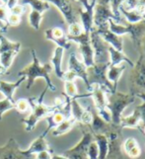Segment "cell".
Returning <instances> with one entry per match:
<instances>
[{"label":"cell","mask_w":145,"mask_h":159,"mask_svg":"<svg viewBox=\"0 0 145 159\" xmlns=\"http://www.w3.org/2000/svg\"><path fill=\"white\" fill-rule=\"evenodd\" d=\"M122 2H124V0H110V5H111V11H113V13L115 14V16L120 22H122V18L120 16L119 9H120V6L122 4Z\"/></svg>","instance_id":"37"},{"label":"cell","mask_w":145,"mask_h":159,"mask_svg":"<svg viewBox=\"0 0 145 159\" xmlns=\"http://www.w3.org/2000/svg\"><path fill=\"white\" fill-rule=\"evenodd\" d=\"M70 42H74L79 46L80 53L82 56L83 63L86 67H90L94 64V52L91 46L90 41V33L83 32L81 35L77 37H69L67 36Z\"/></svg>","instance_id":"11"},{"label":"cell","mask_w":145,"mask_h":159,"mask_svg":"<svg viewBox=\"0 0 145 159\" xmlns=\"http://www.w3.org/2000/svg\"><path fill=\"white\" fill-rule=\"evenodd\" d=\"M142 134H145V127H144V128H143V129H142Z\"/></svg>","instance_id":"51"},{"label":"cell","mask_w":145,"mask_h":159,"mask_svg":"<svg viewBox=\"0 0 145 159\" xmlns=\"http://www.w3.org/2000/svg\"><path fill=\"white\" fill-rule=\"evenodd\" d=\"M109 53H110V65H120L121 62H126L128 65L133 67L134 62L130 58H128L124 53V52H120L114 48L113 47H109Z\"/></svg>","instance_id":"24"},{"label":"cell","mask_w":145,"mask_h":159,"mask_svg":"<svg viewBox=\"0 0 145 159\" xmlns=\"http://www.w3.org/2000/svg\"><path fill=\"white\" fill-rule=\"evenodd\" d=\"M53 154L52 149L43 150L37 153L35 155V159H52V155Z\"/></svg>","instance_id":"40"},{"label":"cell","mask_w":145,"mask_h":159,"mask_svg":"<svg viewBox=\"0 0 145 159\" xmlns=\"http://www.w3.org/2000/svg\"><path fill=\"white\" fill-rule=\"evenodd\" d=\"M44 37L47 40L55 43L57 47L62 48L63 50H69L71 47V42L68 40L67 35L61 27H53L46 30Z\"/></svg>","instance_id":"14"},{"label":"cell","mask_w":145,"mask_h":159,"mask_svg":"<svg viewBox=\"0 0 145 159\" xmlns=\"http://www.w3.org/2000/svg\"><path fill=\"white\" fill-rule=\"evenodd\" d=\"M90 41L94 52V63H109L110 45L102 39V37L98 34L95 27H93L90 32Z\"/></svg>","instance_id":"9"},{"label":"cell","mask_w":145,"mask_h":159,"mask_svg":"<svg viewBox=\"0 0 145 159\" xmlns=\"http://www.w3.org/2000/svg\"><path fill=\"white\" fill-rule=\"evenodd\" d=\"M47 91H48V89L44 88L43 92L42 93V95L38 99L37 104H34V105H33V109H32L31 113L29 114V116L22 120L25 125L26 131H32L33 129H35L38 123L40 122L41 120L46 119L52 113H53L55 110H57V107L53 105L48 106L46 104H43V98L44 94L47 93Z\"/></svg>","instance_id":"4"},{"label":"cell","mask_w":145,"mask_h":159,"mask_svg":"<svg viewBox=\"0 0 145 159\" xmlns=\"http://www.w3.org/2000/svg\"><path fill=\"white\" fill-rule=\"evenodd\" d=\"M8 15H9V9L6 7V5L0 4V21L7 24Z\"/></svg>","instance_id":"39"},{"label":"cell","mask_w":145,"mask_h":159,"mask_svg":"<svg viewBox=\"0 0 145 159\" xmlns=\"http://www.w3.org/2000/svg\"><path fill=\"white\" fill-rule=\"evenodd\" d=\"M21 50V43L11 42L4 35H0V52L7 51H19Z\"/></svg>","instance_id":"29"},{"label":"cell","mask_w":145,"mask_h":159,"mask_svg":"<svg viewBox=\"0 0 145 159\" xmlns=\"http://www.w3.org/2000/svg\"><path fill=\"white\" fill-rule=\"evenodd\" d=\"M119 11H120V13H121L125 16L127 23L135 24V23H138V22L145 20V14L138 12L137 10H126L122 5H120Z\"/></svg>","instance_id":"27"},{"label":"cell","mask_w":145,"mask_h":159,"mask_svg":"<svg viewBox=\"0 0 145 159\" xmlns=\"http://www.w3.org/2000/svg\"><path fill=\"white\" fill-rule=\"evenodd\" d=\"M67 70L71 71V72L76 76V78H81L83 81H84L88 91L91 90V86L89 85L88 77H87V67L84 65V63L78 59L75 52L70 53Z\"/></svg>","instance_id":"15"},{"label":"cell","mask_w":145,"mask_h":159,"mask_svg":"<svg viewBox=\"0 0 145 159\" xmlns=\"http://www.w3.org/2000/svg\"><path fill=\"white\" fill-rule=\"evenodd\" d=\"M138 12L145 14V0H136V6L135 9Z\"/></svg>","instance_id":"43"},{"label":"cell","mask_w":145,"mask_h":159,"mask_svg":"<svg viewBox=\"0 0 145 159\" xmlns=\"http://www.w3.org/2000/svg\"><path fill=\"white\" fill-rule=\"evenodd\" d=\"M122 148L125 154L132 159H136L140 156L141 149L137 140L134 138H128L122 142Z\"/></svg>","instance_id":"22"},{"label":"cell","mask_w":145,"mask_h":159,"mask_svg":"<svg viewBox=\"0 0 145 159\" xmlns=\"http://www.w3.org/2000/svg\"><path fill=\"white\" fill-rule=\"evenodd\" d=\"M66 119L68 118H66V116L62 112H60L59 110H55L53 113H52L49 116L46 118V120L48 122V127L46 130H44V133L48 134L49 130H52L55 127H57L59 124H61Z\"/></svg>","instance_id":"25"},{"label":"cell","mask_w":145,"mask_h":159,"mask_svg":"<svg viewBox=\"0 0 145 159\" xmlns=\"http://www.w3.org/2000/svg\"><path fill=\"white\" fill-rule=\"evenodd\" d=\"M48 3L53 4L57 7L63 19L68 25L80 22L79 11L83 8L82 5L76 0H43Z\"/></svg>","instance_id":"5"},{"label":"cell","mask_w":145,"mask_h":159,"mask_svg":"<svg viewBox=\"0 0 145 159\" xmlns=\"http://www.w3.org/2000/svg\"><path fill=\"white\" fill-rule=\"evenodd\" d=\"M46 136H47V134L43 131L41 135H39L38 138L30 144L29 148L26 149L27 152L29 153L30 155L34 156L37 154V153L41 152V151L51 149V147H49V145L48 144V142L46 140Z\"/></svg>","instance_id":"21"},{"label":"cell","mask_w":145,"mask_h":159,"mask_svg":"<svg viewBox=\"0 0 145 159\" xmlns=\"http://www.w3.org/2000/svg\"><path fill=\"white\" fill-rule=\"evenodd\" d=\"M64 95L69 97L70 99L78 98V91L74 81H64Z\"/></svg>","instance_id":"33"},{"label":"cell","mask_w":145,"mask_h":159,"mask_svg":"<svg viewBox=\"0 0 145 159\" xmlns=\"http://www.w3.org/2000/svg\"><path fill=\"white\" fill-rule=\"evenodd\" d=\"M87 156H88V159H98L99 158V148H98V145L95 140H92L91 143L88 146Z\"/></svg>","instance_id":"36"},{"label":"cell","mask_w":145,"mask_h":159,"mask_svg":"<svg viewBox=\"0 0 145 159\" xmlns=\"http://www.w3.org/2000/svg\"><path fill=\"white\" fill-rule=\"evenodd\" d=\"M8 25L6 24V23H4V22H2V21H0V31L1 32H3V33H5L7 31V29H8Z\"/></svg>","instance_id":"46"},{"label":"cell","mask_w":145,"mask_h":159,"mask_svg":"<svg viewBox=\"0 0 145 159\" xmlns=\"http://www.w3.org/2000/svg\"><path fill=\"white\" fill-rule=\"evenodd\" d=\"M94 140L96 141L99 148V158L98 159H105L108 154V138L106 134H93Z\"/></svg>","instance_id":"28"},{"label":"cell","mask_w":145,"mask_h":159,"mask_svg":"<svg viewBox=\"0 0 145 159\" xmlns=\"http://www.w3.org/2000/svg\"><path fill=\"white\" fill-rule=\"evenodd\" d=\"M42 19H43V13L39 12V11L32 10L29 14V23L32 28H34L37 31L40 29V27H41Z\"/></svg>","instance_id":"32"},{"label":"cell","mask_w":145,"mask_h":159,"mask_svg":"<svg viewBox=\"0 0 145 159\" xmlns=\"http://www.w3.org/2000/svg\"><path fill=\"white\" fill-rule=\"evenodd\" d=\"M33 103L32 99H18L17 101H15V110H17V112L20 114H30L32 109H33Z\"/></svg>","instance_id":"30"},{"label":"cell","mask_w":145,"mask_h":159,"mask_svg":"<svg viewBox=\"0 0 145 159\" xmlns=\"http://www.w3.org/2000/svg\"><path fill=\"white\" fill-rule=\"evenodd\" d=\"M83 32H84V30H83V27L80 22L68 25L67 36H69V37H77V36L81 35Z\"/></svg>","instance_id":"35"},{"label":"cell","mask_w":145,"mask_h":159,"mask_svg":"<svg viewBox=\"0 0 145 159\" xmlns=\"http://www.w3.org/2000/svg\"><path fill=\"white\" fill-rule=\"evenodd\" d=\"M122 129L120 125H113L111 130L106 134L108 138V154L105 159H124L122 153Z\"/></svg>","instance_id":"8"},{"label":"cell","mask_w":145,"mask_h":159,"mask_svg":"<svg viewBox=\"0 0 145 159\" xmlns=\"http://www.w3.org/2000/svg\"><path fill=\"white\" fill-rule=\"evenodd\" d=\"M87 107L90 109V111L92 113V123L90 127L88 128L89 130L91 131L92 134H107L111 130V127H113V124L107 123L99 116V114L97 113L93 103L88 104Z\"/></svg>","instance_id":"13"},{"label":"cell","mask_w":145,"mask_h":159,"mask_svg":"<svg viewBox=\"0 0 145 159\" xmlns=\"http://www.w3.org/2000/svg\"><path fill=\"white\" fill-rule=\"evenodd\" d=\"M25 79L26 78L24 77V76H21V77L19 78V80L16 81V82H6V81L0 79V93H1L6 99L15 103V100L13 98L14 93L20 87L22 82L25 81Z\"/></svg>","instance_id":"18"},{"label":"cell","mask_w":145,"mask_h":159,"mask_svg":"<svg viewBox=\"0 0 145 159\" xmlns=\"http://www.w3.org/2000/svg\"><path fill=\"white\" fill-rule=\"evenodd\" d=\"M23 4H28L32 7V10H36L39 12L43 13L49 9V3L43 1V0H22Z\"/></svg>","instance_id":"31"},{"label":"cell","mask_w":145,"mask_h":159,"mask_svg":"<svg viewBox=\"0 0 145 159\" xmlns=\"http://www.w3.org/2000/svg\"><path fill=\"white\" fill-rule=\"evenodd\" d=\"M120 127L121 129H134L141 131V122H140V113L137 109H134V111L129 116H121Z\"/></svg>","instance_id":"19"},{"label":"cell","mask_w":145,"mask_h":159,"mask_svg":"<svg viewBox=\"0 0 145 159\" xmlns=\"http://www.w3.org/2000/svg\"><path fill=\"white\" fill-rule=\"evenodd\" d=\"M109 24V30L111 31L114 34L118 36H124V35H129L131 38L133 46L137 50L141 39L145 36V20L138 22L135 24L126 23L125 25H121L116 23L114 20L110 19L108 21Z\"/></svg>","instance_id":"3"},{"label":"cell","mask_w":145,"mask_h":159,"mask_svg":"<svg viewBox=\"0 0 145 159\" xmlns=\"http://www.w3.org/2000/svg\"><path fill=\"white\" fill-rule=\"evenodd\" d=\"M17 1H18V0H8V2H7V4H6V7H7L8 9H11L12 7H14L15 5H17V4H18Z\"/></svg>","instance_id":"45"},{"label":"cell","mask_w":145,"mask_h":159,"mask_svg":"<svg viewBox=\"0 0 145 159\" xmlns=\"http://www.w3.org/2000/svg\"><path fill=\"white\" fill-rule=\"evenodd\" d=\"M31 54H32L33 61L28 65V66H26L21 71H19V73H18L20 77L21 76H24V77L27 79L26 88L30 89L37 78H43L46 80V83H47L46 89L51 90L52 92L57 91V87H55V85L52 83L51 76H49V73H51L52 70V64L51 63L41 64L40 60L38 58L37 52L34 48L31 50Z\"/></svg>","instance_id":"1"},{"label":"cell","mask_w":145,"mask_h":159,"mask_svg":"<svg viewBox=\"0 0 145 159\" xmlns=\"http://www.w3.org/2000/svg\"><path fill=\"white\" fill-rule=\"evenodd\" d=\"M126 69V65H109L107 69V78L113 84L115 90L118 88V82L121 77L122 73Z\"/></svg>","instance_id":"23"},{"label":"cell","mask_w":145,"mask_h":159,"mask_svg":"<svg viewBox=\"0 0 145 159\" xmlns=\"http://www.w3.org/2000/svg\"><path fill=\"white\" fill-rule=\"evenodd\" d=\"M77 2H79L83 8H86L88 5H89V0H76Z\"/></svg>","instance_id":"47"},{"label":"cell","mask_w":145,"mask_h":159,"mask_svg":"<svg viewBox=\"0 0 145 159\" xmlns=\"http://www.w3.org/2000/svg\"><path fill=\"white\" fill-rule=\"evenodd\" d=\"M33 156L22 150L19 144L13 138H11L4 145L0 146V159H32Z\"/></svg>","instance_id":"12"},{"label":"cell","mask_w":145,"mask_h":159,"mask_svg":"<svg viewBox=\"0 0 145 159\" xmlns=\"http://www.w3.org/2000/svg\"><path fill=\"white\" fill-rule=\"evenodd\" d=\"M137 52L138 54H141V56H143L145 57V36L141 39L140 43H139V46L137 48Z\"/></svg>","instance_id":"44"},{"label":"cell","mask_w":145,"mask_h":159,"mask_svg":"<svg viewBox=\"0 0 145 159\" xmlns=\"http://www.w3.org/2000/svg\"><path fill=\"white\" fill-rule=\"evenodd\" d=\"M20 23H21V16L9 13L8 18H7V25L8 26H18Z\"/></svg>","instance_id":"38"},{"label":"cell","mask_w":145,"mask_h":159,"mask_svg":"<svg viewBox=\"0 0 145 159\" xmlns=\"http://www.w3.org/2000/svg\"><path fill=\"white\" fill-rule=\"evenodd\" d=\"M80 127L82 130V138L80 141L73 147H71L70 149L63 152V155L67 157V159H88L87 149L91 141L94 140V138L88 128L82 127V125Z\"/></svg>","instance_id":"10"},{"label":"cell","mask_w":145,"mask_h":159,"mask_svg":"<svg viewBox=\"0 0 145 159\" xmlns=\"http://www.w3.org/2000/svg\"><path fill=\"white\" fill-rule=\"evenodd\" d=\"M129 94L145 93V57L139 54L129 76Z\"/></svg>","instance_id":"7"},{"label":"cell","mask_w":145,"mask_h":159,"mask_svg":"<svg viewBox=\"0 0 145 159\" xmlns=\"http://www.w3.org/2000/svg\"><path fill=\"white\" fill-rule=\"evenodd\" d=\"M96 4V0H92L91 3L86 8H82L79 11V19L81 21V25L83 30L86 33H90L94 27V7Z\"/></svg>","instance_id":"17"},{"label":"cell","mask_w":145,"mask_h":159,"mask_svg":"<svg viewBox=\"0 0 145 159\" xmlns=\"http://www.w3.org/2000/svg\"><path fill=\"white\" fill-rule=\"evenodd\" d=\"M77 124L76 120L73 117H70L68 119L64 120L62 123L59 124L57 127H55L54 129H52V134L53 136H60L63 135L65 134H67L68 131H70L72 129H73L74 125Z\"/></svg>","instance_id":"26"},{"label":"cell","mask_w":145,"mask_h":159,"mask_svg":"<svg viewBox=\"0 0 145 159\" xmlns=\"http://www.w3.org/2000/svg\"><path fill=\"white\" fill-rule=\"evenodd\" d=\"M135 109H137L140 113V122H141V133L142 129L145 127V102H143L141 105L136 106Z\"/></svg>","instance_id":"41"},{"label":"cell","mask_w":145,"mask_h":159,"mask_svg":"<svg viewBox=\"0 0 145 159\" xmlns=\"http://www.w3.org/2000/svg\"><path fill=\"white\" fill-rule=\"evenodd\" d=\"M136 98L132 94H125L119 91L107 94V109L111 116V124L120 125V118L125 109L135 102Z\"/></svg>","instance_id":"2"},{"label":"cell","mask_w":145,"mask_h":159,"mask_svg":"<svg viewBox=\"0 0 145 159\" xmlns=\"http://www.w3.org/2000/svg\"><path fill=\"white\" fill-rule=\"evenodd\" d=\"M0 1L2 2V4H4V5H6L7 4V2H8V0H0Z\"/></svg>","instance_id":"50"},{"label":"cell","mask_w":145,"mask_h":159,"mask_svg":"<svg viewBox=\"0 0 145 159\" xmlns=\"http://www.w3.org/2000/svg\"><path fill=\"white\" fill-rule=\"evenodd\" d=\"M63 53H64V50L62 48L60 47H57L54 48V52L52 54V57L51 59V64L54 70V73L55 75L57 76L59 79L62 80L63 79V73L64 71L62 69V57H63Z\"/></svg>","instance_id":"20"},{"label":"cell","mask_w":145,"mask_h":159,"mask_svg":"<svg viewBox=\"0 0 145 159\" xmlns=\"http://www.w3.org/2000/svg\"><path fill=\"white\" fill-rule=\"evenodd\" d=\"M109 63H94L92 66L87 67V77L89 85H101L107 89L108 93H113L115 90L113 84L107 78V69Z\"/></svg>","instance_id":"6"},{"label":"cell","mask_w":145,"mask_h":159,"mask_svg":"<svg viewBox=\"0 0 145 159\" xmlns=\"http://www.w3.org/2000/svg\"><path fill=\"white\" fill-rule=\"evenodd\" d=\"M52 159H67V157L62 155H58V154H52Z\"/></svg>","instance_id":"49"},{"label":"cell","mask_w":145,"mask_h":159,"mask_svg":"<svg viewBox=\"0 0 145 159\" xmlns=\"http://www.w3.org/2000/svg\"><path fill=\"white\" fill-rule=\"evenodd\" d=\"M24 6L23 5H20V4H17L15 5L14 7H12L11 9H9V13L11 14H14V15H18V16H21L22 14L24 13Z\"/></svg>","instance_id":"42"},{"label":"cell","mask_w":145,"mask_h":159,"mask_svg":"<svg viewBox=\"0 0 145 159\" xmlns=\"http://www.w3.org/2000/svg\"><path fill=\"white\" fill-rule=\"evenodd\" d=\"M98 34L102 37V39L109 43L111 47H113L114 48L118 51L122 52L124 51V39H122L121 36H118L114 34L113 32L109 30V27H105V28H101V29H97Z\"/></svg>","instance_id":"16"},{"label":"cell","mask_w":145,"mask_h":159,"mask_svg":"<svg viewBox=\"0 0 145 159\" xmlns=\"http://www.w3.org/2000/svg\"><path fill=\"white\" fill-rule=\"evenodd\" d=\"M15 108V103L11 102L10 100L6 99V98H3V99H0V120H2L3 115L13 110Z\"/></svg>","instance_id":"34"},{"label":"cell","mask_w":145,"mask_h":159,"mask_svg":"<svg viewBox=\"0 0 145 159\" xmlns=\"http://www.w3.org/2000/svg\"><path fill=\"white\" fill-rule=\"evenodd\" d=\"M134 96L135 98H139V99H141L143 102H145V93H137Z\"/></svg>","instance_id":"48"}]
</instances>
